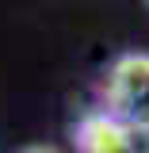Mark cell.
I'll return each instance as SVG.
<instances>
[{"instance_id":"1","label":"cell","mask_w":149,"mask_h":153,"mask_svg":"<svg viewBox=\"0 0 149 153\" xmlns=\"http://www.w3.org/2000/svg\"><path fill=\"white\" fill-rule=\"evenodd\" d=\"M99 107L134 134H149V54H122L99 80Z\"/></svg>"},{"instance_id":"2","label":"cell","mask_w":149,"mask_h":153,"mask_svg":"<svg viewBox=\"0 0 149 153\" xmlns=\"http://www.w3.org/2000/svg\"><path fill=\"white\" fill-rule=\"evenodd\" d=\"M134 138H138V134H134L130 126H122L115 115H107L103 107L88 111L73 126L76 153H130Z\"/></svg>"},{"instance_id":"3","label":"cell","mask_w":149,"mask_h":153,"mask_svg":"<svg viewBox=\"0 0 149 153\" xmlns=\"http://www.w3.org/2000/svg\"><path fill=\"white\" fill-rule=\"evenodd\" d=\"M16 153H61V149L50 146V142H31V146H23V149H16Z\"/></svg>"},{"instance_id":"4","label":"cell","mask_w":149,"mask_h":153,"mask_svg":"<svg viewBox=\"0 0 149 153\" xmlns=\"http://www.w3.org/2000/svg\"><path fill=\"white\" fill-rule=\"evenodd\" d=\"M130 153H149V134H138V138H134Z\"/></svg>"},{"instance_id":"5","label":"cell","mask_w":149,"mask_h":153,"mask_svg":"<svg viewBox=\"0 0 149 153\" xmlns=\"http://www.w3.org/2000/svg\"><path fill=\"white\" fill-rule=\"evenodd\" d=\"M145 8H149V0H145Z\"/></svg>"}]
</instances>
